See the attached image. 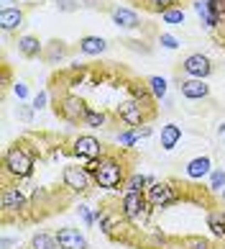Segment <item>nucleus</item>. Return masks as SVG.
I'll return each instance as SVG.
<instances>
[{"label":"nucleus","instance_id":"f257e3e1","mask_svg":"<svg viewBox=\"0 0 225 249\" xmlns=\"http://www.w3.org/2000/svg\"><path fill=\"white\" fill-rule=\"evenodd\" d=\"M36 170V149L28 142H16L3 154V175L5 180H28Z\"/></svg>","mask_w":225,"mask_h":249},{"label":"nucleus","instance_id":"f03ea898","mask_svg":"<svg viewBox=\"0 0 225 249\" xmlns=\"http://www.w3.org/2000/svg\"><path fill=\"white\" fill-rule=\"evenodd\" d=\"M128 170H126V162L120 160L118 154H112V152H105L100 157V167L95 172V188H102V190H120L123 188V182L128 178Z\"/></svg>","mask_w":225,"mask_h":249},{"label":"nucleus","instance_id":"7ed1b4c3","mask_svg":"<svg viewBox=\"0 0 225 249\" xmlns=\"http://www.w3.org/2000/svg\"><path fill=\"white\" fill-rule=\"evenodd\" d=\"M118 208H120V213H123V218L133 229L146 226L148 224V216L154 213V208H151V203H148L146 193H123Z\"/></svg>","mask_w":225,"mask_h":249},{"label":"nucleus","instance_id":"20e7f679","mask_svg":"<svg viewBox=\"0 0 225 249\" xmlns=\"http://www.w3.org/2000/svg\"><path fill=\"white\" fill-rule=\"evenodd\" d=\"M146 198H148L154 211H164V208H172V206H177V203H182L184 190L177 185L174 180H156L154 185H148Z\"/></svg>","mask_w":225,"mask_h":249},{"label":"nucleus","instance_id":"39448f33","mask_svg":"<svg viewBox=\"0 0 225 249\" xmlns=\"http://www.w3.org/2000/svg\"><path fill=\"white\" fill-rule=\"evenodd\" d=\"M0 208H3V218H5V221H11L13 216L23 221L26 213L31 211V200L26 198V193L18 188V185L5 182L3 193H0Z\"/></svg>","mask_w":225,"mask_h":249},{"label":"nucleus","instance_id":"423d86ee","mask_svg":"<svg viewBox=\"0 0 225 249\" xmlns=\"http://www.w3.org/2000/svg\"><path fill=\"white\" fill-rule=\"evenodd\" d=\"M62 182L69 193H74V196H87V193L95 188V180H92V175L84 170V164H67V167L62 170Z\"/></svg>","mask_w":225,"mask_h":249},{"label":"nucleus","instance_id":"0eeeda50","mask_svg":"<svg viewBox=\"0 0 225 249\" xmlns=\"http://www.w3.org/2000/svg\"><path fill=\"white\" fill-rule=\"evenodd\" d=\"M56 116H62L67 124L72 126H77V124H84V118H87V110L90 106L84 103V100L80 95H74V93H64L59 98V103H56Z\"/></svg>","mask_w":225,"mask_h":249},{"label":"nucleus","instance_id":"6e6552de","mask_svg":"<svg viewBox=\"0 0 225 249\" xmlns=\"http://www.w3.org/2000/svg\"><path fill=\"white\" fill-rule=\"evenodd\" d=\"M115 116L123 121L128 128H138V126H146L148 124V118L154 116V110H148L141 100H136V98H128V100H123L118 108H115Z\"/></svg>","mask_w":225,"mask_h":249},{"label":"nucleus","instance_id":"1a4fd4ad","mask_svg":"<svg viewBox=\"0 0 225 249\" xmlns=\"http://www.w3.org/2000/svg\"><path fill=\"white\" fill-rule=\"evenodd\" d=\"M72 154L77 157L80 162H90V160H100V157L105 154V149H102V142L97 136L80 134V136H74V142H72Z\"/></svg>","mask_w":225,"mask_h":249},{"label":"nucleus","instance_id":"9d476101","mask_svg":"<svg viewBox=\"0 0 225 249\" xmlns=\"http://www.w3.org/2000/svg\"><path fill=\"white\" fill-rule=\"evenodd\" d=\"M182 72L187 77H194V80H208L212 75V62H210L208 54H202V52L187 54L182 59Z\"/></svg>","mask_w":225,"mask_h":249},{"label":"nucleus","instance_id":"9b49d317","mask_svg":"<svg viewBox=\"0 0 225 249\" xmlns=\"http://www.w3.org/2000/svg\"><path fill=\"white\" fill-rule=\"evenodd\" d=\"M56 242H59V249H90L87 236L74 226L56 229Z\"/></svg>","mask_w":225,"mask_h":249},{"label":"nucleus","instance_id":"f8f14e48","mask_svg":"<svg viewBox=\"0 0 225 249\" xmlns=\"http://www.w3.org/2000/svg\"><path fill=\"white\" fill-rule=\"evenodd\" d=\"M23 23H26L23 8H18V5H5L3 11H0V29H3L5 34L18 31Z\"/></svg>","mask_w":225,"mask_h":249},{"label":"nucleus","instance_id":"ddd939ff","mask_svg":"<svg viewBox=\"0 0 225 249\" xmlns=\"http://www.w3.org/2000/svg\"><path fill=\"white\" fill-rule=\"evenodd\" d=\"M179 93L187 98V100H202L210 95V85L205 80H194V77H184L179 82Z\"/></svg>","mask_w":225,"mask_h":249},{"label":"nucleus","instance_id":"4468645a","mask_svg":"<svg viewBox=\"0 0 225 249\" xmlns=\"http://www.w3.org/2000/svg\"><path fill=\"white\" fill-rule=\"evenodd\" d=\"M110 18L118 29H138L141 26V16L133 11V8H126V5H118L110 11Z\"/></svg>","mask_w":225,"mask_h":249},{"label":"nucleus","instance_id":"2eb2a0df","mask_svg":"<svg viewBox=\"0 0 225 249\" xmlns=\"http://www.w3.org/2000/svg\"><path fill=\"white\" fill-rule=\"evenodd\" d=\"M210 172H212V160L208 154H200V157H194V160L187 162V167H184V175L190 180H202V178H210Z\"/></svg>","mask_w":225,"mask_h":249},{"label":"nucleus","instance_id":"dca6fc26","mask_svg":"<svg viewBox=\"0 0 225 249\" xmlns=\"http://www.w3.org/2000/svg\"><path fill=\"white\" fill-rule=\"evenodd\" d=\"M16 47H18V54H21V57H26V59L44 57V44L39 41V36H31V34L18 36Z\"/></svg>","mask_w":225,"mask_h":249},{"label":"nucleus","instance_id":"f3484780","mask_svg":"<svg viewBox=\"0 0 225 249\" xmlns=\"http://www.w3.org/2000/svg\"><path fill=\"white\" fill-rule=\"evenodd\" d=\"M192 8H194V13L202 18V23H205V29H210L215 31L218 26L223 23L218 16L212 13V8H210V0H192Z\"/></svg>","mask_w":225,"mask_h":249},{"label":"nucleus","instance_id":"a211bd4d","mask_svg":"<svg viewBox=\"0 0 225 249\" xmlns=\"http://www.w3.org/2000/svg\"><path fill=\"white\" fill-rule=\"evenodd\" d=\"M154 182H156V178H151V175L130 172L123 182V193H146L148 185H154Z\"/></svg>","mask_w":225,"mask_h":249},{"label":"nucleus","instance_id":"6ab92c4d","mask_svg":"<svg viewBox=\"0 0 225 249\" xmlns=\"http://www.w3.org/2000/svg\"><path fill=\"white\" fill-rule=\"evenodd\" d=\"M205 224H208L210 234L215 239H225V211L223 208H210L208 211V218H205Z\"/></svg>","mask_w":225,"mask_h":249},{"label":"nucleus","instance_id":"aec40b11","mask_svg":"<svg viewBox=\"0 0 225 249\" xmlns=\"http://www.w3.org/2000/svg\"><path fill=\"white\" fill-rule=\"evenodd\" d=\"M105 49H108V41L102 36H82L80 39V52L87 54V57H100Z\"/></svg>","mask_w":225,"mask_h":249},{"label":"nucleus","instance_id":"412c9836","mask_svg":"<svg viewBox=\"0 0 225 249\" xmlns=\"http://www.w3.org/2000/svg\"><path fill=\"white\" fill-rule=\"evenodd\" d=\"M179 142H182V126L164 124V126H161V149H164V152H172Z\"/></svg>","mask_w":225,"mask_h":249},{"label":"nucleus","instance_id":"4be33fe9","mask_svg":"<svg viewBox=\"0 0 225 249\" xmlns=\"http://www.w3.org/2000/svg\"><path fill=\"white\" fill-rule=\"evenodd\" d=\"M67 44H64V41H49V44H46V49H44V62L46 64H56V62H59V59H64V57H67Z\"/></svg>","mask_w":225,"mask_h":249},{"label":"nucleus","instance_id":"5701e85b","mask_svg":"<svg viewBox=\"0 0 225 249\" xmlns=\"http://www.w3.org/2000/svg\"><path fill=\"white\" fill-rule=\"evenodd\" d=\"M31 249H59V242H56V234L49 231H36L31 236Z\"/></svg>","mask_w":225,"mask_h":249},{"label":"nucleus","instance_id":"b1692460","mask_svg":"<svg viewBox=\"0 0 225 249\" xmlns=\"http://www.w3.org/2000/svg\"><path fill=\"white\" fill-rule=\"evenodd\" d=\"M182 249H215V244L212 239L202 234H190V236H182Z\"/></svg>","mask_w":225,"mask_h":249},{"label":"nucleus","instance_id":"393cba45","mask_svg":"<svg viewBox=\"0 0 225 249\" xmlns=\"http://www.w3.org/2000/svg\"><path fill=\"white\" fill-rule=\"evenodd\" d=\"M141 3H144L146 11L161 16V13L169 11V8H177V5H179V0H141Z\"/></svg>","mask_w":225,"mask_h":249},{"label":"nucleus","instance_id":"a878e982","mask_svg":"<svg viewBox=\"0 0 225 249\" xmlns=\"http://www.w3.org/2000/svg\"><path fill=\"white\" fill-rule=\"evenodd\" d=\"M146 85H148V90H151V95L156 100H164L166 98V80L161 75H151V77L146 80Z\"/></svg>","mask_w":225,"mask_h":249},{"label":"nucleus","instance_id":"bb28decb","mask_svg":"<svg viewBox=\"0 0 225 249\" xmlns=\"http://www.w3.org/2000/svg\"><path fill=\"white\" fill-rule=\"evenodd\" d=\"M105 124H108V113H105V110H100V108H90V110H87L84 126H90V128H102Z\"/></svg>","mask_w":225,"mask_h":249},{"label":"nucleus","instance_id":"cd10ccee","mask_svg":"<svg viewBox=\"0 0 225 249\" xmlns=\"http://www.w3.org/2000/svg\"><path fill=\"white\" fill-rule=\"evenodd\" d=\"M138 139H141V136H138V128H126V131H120V134L115 136V142H118L120 149H130V146H136Z\"/></svg>","mask_w":225,"mask_h":249},{"label":"nucleus","instance_id":"c85d7f7f","mask_svg":"<svg viewBox=\"0 0 225 249\" xmlns=\"http://www.w3.org/2000/svg\"><path fill=\"white\" fill-rule=\"evenodd\" d=\"M184 8L177 5V8H169L166 13H161V23H169V26H182L184 23Z\"/></svg>","mask_w":225,"mask_h":249},{"label":"nucleus","instance_id":"c756f323","mask_svg":"<svg viewBox=\"0 0 225 249\" xmlns=\"http://www.w3.org/2000/svg\"><path fill=\"white\" fill-rule=\"evenodd\" d=\"M223 188H225V170H212L210 172V182H208V190L210 193H218V196H220V193H223Z\"/></svg>","mask_w":225,"mask_h":249},{"label":"nucleus","instance_id":"7c9ffc66","mask_svg":"<svg viewBox=\"0 0 225 249\" xmlns=\"http://www.w3.org/2000/svg\"><path fill=\"white\" fill-rule=\"evenodd\" d=\"M77 213H80V218H82V224L87 226V229H92V226L97 224V216H95V211H92L90 206H84V203H80Z\"/></svg>","mask_w":225,"mask_h":249},{"label":"nucleus","instance_id":"2f4dec72","mask_svg":"<svg viewBox=\"0 0 225 249\" xmlns=\"http://www.w3.org/2000/svg\"><path fill=\"white\" fill-rule=\"evenodd\" d=\"M31 106H33L36 110H41V108H46V106H49V90H39V93L33 95Z\"/></svg>","mask_w":225,"mask_h":249},{"label":"nucleus","instance_id":"473e14b6","mask_svg":"<svg viewBox=\"0 0 225 249\" xmlns=\"http://www.w3.org/2000/svg\"><path fill=\"white\" fill-rule=\"evenodd\" d=\"M33 110H36L33 106H18V108H16V116L21 118L23 124H31V121H33Z\"/></svg>","mask_w":225,"mask_h":249},{"label":"nucleus","instance_id":"72a5a7b5","mask_svg":"<svg viewBox=\"0 0 225 249\" xmlns=\"http://www.w3.org/2000/svg\"><path fill=\"white\" fill-rule=\"evenodd\" d=\"M159 44H161L164 49H179V39H177V36H172V34H161L159 36Z\"/></svg>","mask_w":225,"mask_h":249},{"label":"nucleus","instance_id":"f704fd0d","mask_svg":"<svg viewBox=\"0 0 225 249\" xmlns=\"http://www.w3.org/2000/svg\"><path fill=\"white\" fill-rule=\"evenodd\" d=\"M54 3H56V8H59V11L72 13V11H77V8L82 5V0H54Z\"/></svg>","mask_w":225,"mask_h":249},{"label":"nucleus","instance_id":"c9c22d12","mask_svg":"<svg viewBox=\"0 0 225 249\" xmlns=\"http://www.w3.org/2000/svg\"><path fill=\"white\" fill-rule=\"evenodd\" d=\"M13 95H16L18 100H26V98H28V85H26L23 80H16V82H13Z\"/></svg>","mask_w":225,"mask_h":249},{"label":"nucleus","instance_id":"e433bc0d","mask_svg":"<svg viewBox=\"0 0 225 249\" xmlns=\"http://www.w3.org/2000/svg\"><path fill=\"white\" fill-rule=\"evenodd\" d=\"M210 8H212V13L225 23V0H210Z\"/></svg>","mask_w":225,"mask_h":249},{"label":"nucleus","instance_id":"4c0bfd02","mask_svg":"<svg viewBox=\"0 0 225 249\" xmlns=\"http://www.w3.org/2000/svg\"><path fill=\"white\" fill-rule=\"evenodd\" d=\"M16 244H18L16 236H3V239H0V249H11V247H16Z\"/></svg>","mask_w":225,"mask_h":249},{"label":"nucleus","instance_id":"58836bf2","mask_svg":"<svg viewBox=\"0 0 225 249\" xmlns=\"http://www.w3.org/2000/svg\"><path fill=\"white\" fill-rule=\"evenodd\" d=\"M151 131H154V128L148 126V124H146V126H138V136H141V139H146V136H151Z\"/></svg>","mask_w":225,"mask_h":249},{"label":"nucleus","instance_id":"ea45409f","mask_svg":"<svg viewBox=\"0 0 225 249\" xmlns=\"http://www.w3.org/2000/svg\"><path fill=\"white\" fill-rule=\"evenodd\" d=\"M8 80H11V70L3 67V82H5V85H8Z\"/></svg>","mask_w":225,"mask_h":249},{"label":"nucleus","instance_id":"a19ab883","mask_svg":"<svg viewBox=\"0 0 225 249\" xmlns=\"http://www.w3.org/2000/svg\"><path fill=\"white\" fill-rule=\"evenodd\" d=\"M174 106H172V100H169V98H164V110H172Z\"/></svg>","mask_w":225,"mask_h":249},{"label":"nucleus","instance_id":"79ce46f5","mask_svg":"<svg viewBox=\"0 0 225 249\" xmlns=\"http://www.w3.org/2000/svg\"><path fill=\"white\" fill-rule=\"evenodd\" d=\"M82 3H84V5H90V8H95V5H97V0H82Z\"/></svg>","mask_w":225,"mask_h":249},{"label":"nucleus","instance_id":"37998d69","mask_svg":"<svg viewBox=\"0 0 225 249\" xmlns=\"http://www.w3.org/2000/svg\"><path fill=\"white\" fill-rule=\"evenodd\" d=\"M218 134H220V136H225V124H220V126H218Z\"/></svg>","mask_w":225,"mask_h":249},{"label":"nucleus","instance_id":"c03bdc74","mask_svg":"<svg viewBox=\"0 0 225 249\" xmlns=\"http://www.w3.org/2000/svg\"><path fill=\"white\" fill-rule=\"evenodd\" d=\"M220 198H223V200H225V188H223V193H220Z\"/></svg>","mask_w":225,"mask_h":249},{"label":"nucleus","instance_id":"a18cd8bd","mask_svg":"<svg viewBox=\"0 0 225 249\" xmlns=\"http://www.w3.org/2000/svg\"><path fill=\"white\" fill-rule=\"evenodd\" d=\"M3 3H13V0H3Z\"/></svg>","mask_w":225,"mask_h":249},{"label":"nucleus","instance_id":"49530a36","mask_svg":"<svg viewBox=\"0 0 225 249\" xmlns=\"http://www.w3.org/2000/svg\"><path fill=\"white\" fill-rule=\"evenodd\" d=\"M28 249H31V247H28Z\"/></svg>","mask_w":225,"mask_h":249}]
</instances>
